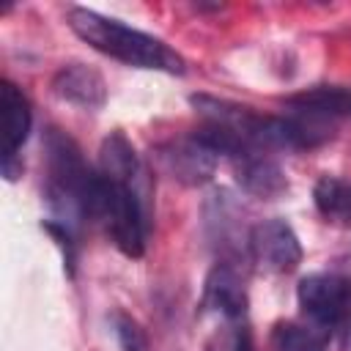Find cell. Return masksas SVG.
Masks as SVG:
<instances>
[{"instance_id":"cell-1","label":"cell","mask_w":351,"mask_h":351,"mask_svg":"<svg viewBox=\"0 0 351 351\" xmlns=\"http://www.w3.org/2000/svg\"><path fill=\"white\" fill-rule=\"evenodd\" d=\"M69 27L96 52L115 58L126 66L134 69H151V71H165V74H184L186 60L167 47L162 38L143 33L137 27H129L112 16H104L93 8L74 5L69 8Z\"/></svg>"},{"instance_id":"cell-2","label":"cell","mask_w":351,"mask_h":351,"mask_svg":"<svg viewBox=\"0 0 351 351\" xmlns=\"http://www.w3.org/2000/svg\"><path fill=\"white\" fill-rule=\"evenodd\" d=\"M44 159H47V200L49 208L58 214V222L71 228L74 222L88 219V203L99 173H93L85 165L80 145L58 126H49L44 132Z\"/></svg>"},{"instance_id":"cell-3","label":"cell","mask_w":351,"mask_h":351,"mask_svg":"<svg viewBox=\"0 0 351 351\" xmlns=\"http://www.w3.org/2000/svg\"><path fill=\"white\" fill-rule=\"evenodd\" d=\"M88 219L99 222L112 244L126 258H143L145 252V214L140 195L129 184L107 181L101 173L96 178L90 203H88Z\"/></svg>"},{"instance_id":"cell-4","label":"cell","mask_w":351,"mask_h":351,"mask_svg":"<svg viewBox=\"0 0 351 351\" xmlns=\"http://www.w3.org/2000/svg\"><path fill=\"white\" fill-rule=\"evenodd\" d=\"M296 299L307 321L335 329L351 315V280L343 274H307L296 288Z\"/></svg>"},{"instance_id":"cell-5","label":"cell","mask_w":351,"mask_h":351,"mask_svg":"<svg viewBox=\"0 0 351 351\" xmlns=\"http://www.w3.org/2000/svg\"><path fill=\"white\" fill-rule=\"evenodd\" d=\"M250 255L261 269L288 274L302 263V241L285 219H261L250 228Z\"/></svg>"},{"instance_id":"cell-6","label":"cell","mask_w":351,"mask_h":351,"mask_svg":"<svg viewBox=\"0 0 351 351\" xmlns=\"http://www.w3.org/2000/svg\"><path fill=\"white\" fill-rule=\"evenodd\" d=\"M217 159L219 156L195 137L173 140V143H165L156 148V162H159L162 173L178 184H184V186L208 184L214 170H217Z\"/></svg>"},{"instance_id":"cell-7","label":"cell","mask_w":351,"mask_h":351,"mask_svg":"<svg viewBox=\"0 0 351 351\" xmlns=\"http://www.w3.org/2000/svg\"><path fill=\"white\" fill-rule=\"evenodd\" d=\"M230 167H233L236 184L252 197L274 200L288 192V178L282 167L269 156V151L247 145L236 156H230Z\"/></svg>"},{"instance_id":"cell-8","label":"cell","mask_w":351,"mask_h":351,"mask_svg":"<svg viewBox=\"0 0 351 351\" xmlns=\"http://www.w3.org/2000/svg\"><path fill=\"white\" fill-rule=\"evenodd\" d=\"M247 304H250V299H247V288H244L239 269L228 261L214 263L211 271L206 274V282H203L200 307L206 313L219 315L225 324H241Z\"/></svg>"},{"instance_id":"cell-9","label":"cell","mask_w":351,"mask_h":351,"mask_svg":"<svg viewBox=\"0 0 351 351\" xmlns=\"http://www.w3.org/2000/svg\"><path fill=\"white\" fill-rule=\"evenodd\" d=\"M52 93L80 110H101L107 101V82L93 66L63 63L52 74Z\"/></svg>"},{"instance_id":"cell-10","label":"cell","mask_w":351,"mask_h":351,"mask_svg":"<svg viewBox=\"0 0 351 351\" xmlns=\"http://www.w3.org/2000/svg\"><path fill=\"white\" fill-rule=\"evenodd\" d=\"M0 118H3V159H16L22 143L30 134L33 112L27 96L11 82L3 80L0 85Z\"/></svg>"},{"instance_id":"cell-11","label":"cell","mask_w":351,"mask_h":351,"mask_svg":"<svg viewBox=\"0 0 351 351\" xmlns=\"http://www.w3.org/2000/svg\"><path fill=\"white\" fill-rule=\"evenodd\" d=\"M285 107L299 115H310L318 121L326 118H351V88L348 85H318L282 99Z\"/></svg>"},{"instance_id":"cell-12","label":"cell","mask_w":351,"mask_h":351,"mask_svg":"<svg viewBox=\"0 0 351 351\" xmlns=\"http://www.w3.org/2000/svg\"><path fill=\"white\" fill-rule=\"evenodd\" d=\"M99 173L107 181L134 186V181L140 176V156H137L132 140L121 129L110 132L101 140V148H99Z\"/></svg>"},{"instance_id":"cell-13","label":"cell","mask_w":351,"mask_h":351,"mask_svg":"<svg viewBox=\"0 0 351 351\" xmlns=\"http://www.w3.org/2000/svg\"><path fill=\"white\" fill-rule=\"evenodd\" d=\"M332 329L315 321H280L269 335L266 351H326Z\"/></svg>"},{"instance_id":"cell-14","label":"cell","mask_w":351,"mask_h":351,"mask_svg":"<svg viewBox=\"0 0 351 351\" xmlns=\"http://www.w3.org/2000/svg\"><path fill=\"white\" fill-rule=\"evenodd\" d=\"M313 203L326 222L351 228V181L329 173L321 176L313 186Z\"/></svg>"},{"instance_id":"cell-15","label":"cell","mask_w":351,"mask_h":351,"mask_svg":"<svg viewBox=\"0 0 351 351\" xmlns=\"http://www.w3.org/2000/svg\"><path fill=\"white\" fill-rule=\"evenodd\" d=\"M206 351H252V335L244 324H228L206 343Z\"/></svg>"},{"instance_id":"cell-16","label":"cell","mask_w":351,"mask_h":351,"mask_svg":"<svg viewBox=\"0 0 351 351\" xmlns=\"http://www.w3.org/2000/svg\"><path fill=\"white\" fill-rule=\"evenodd\" d=\"M112 326H115V337H118L121 351H151L143 326H140L132 315L115 313V315H112Z\"/></svg>"},{"instance_id":"cell-17","label":"cell","mask_w":351,"mask_h":351,"mask_svg":"<svg viewBox=\"0 0 351 351\" xmlns=\"http://www.w3.org/2000/svg\"><path fill=\"white\" fill-rule=\"evenodd\" d=\"M348 335H351V329H348Z\"/></svg>"}]
</instances>
